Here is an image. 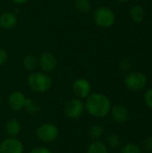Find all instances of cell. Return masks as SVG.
<instances>
[{
	"instance_id": "6da1fadb",
	"label": "cell",
	"mask_w": 152,
	"mask_h": 153,
	"mask_svg": "<svg viewBox=\"0 0 152 153\" xmlns=\"http://www.w3.org/2000/svg\"><path fill=\"white\" fill-rule=\"evenodd\" d=\"M85 109L95 117H105L111 110V101L108 96L103 93H90L86 98Z\"/></svg>"
},
{
	"instance_id": "7a4b0ae2",
	"label": "cell",
	"mask_w": 152,
	"mask_h": 153,
	"mask_svg": "<svg viewBox=\"0 0 152 153\" xmlns=\"http://www.w3.org/2000/svg\"><path fill=\"white\" fill-rule=\"evenodd\" d=\"M27 84L32 91L37 93H44L51 89L53 81L46 73L32 72L27 78Z\"/></svg>"
},
{
	"instance_id": "3957f363",
	"label": "cell",
	"mask_w": 152,
	"mask_h": 153,
	"mask_svg": "<svg viewBox=\"0 0 152 153\" xmlns=\"http://www.w3.org/2000/svg\"><path fill=\"white\" fill-rule=\"evenodd\" d=\"M93 21L100 28H110L116 21V15L112 9L108 6H99L93 13Z\"/></svg>"
},
{
	"instance_id": "277c9868",
	"label": "cell",
	"mask_w": 152,
	"mask_h": 153,
	"mask_svg": "<svg viewBox=\"0 0 152 153\" xmlns=\"http://www.w3.org/2000/svg\"><path fill=\"white\" fill-rule=\"evenodd\" d=\"M124 82L128 90L132 91H140L146 87L148 78L143 73L139 71L128 72L125 76Z\"/></svg>"
},
{
	"instance_id": "5b68a950",
	"label": "cell",
	"mask_w": 152,
	"mask_h": 153,
	"mask_svg": "<svg viewBox=\"0 0 152 153\" xmlns=\"http://www.w3.org/2000/svg\"><path fill=\"white\" fill-rule=\"evenodd\" d=\"M59 135L58 127L52 123H44L36 130V136L43 143H53Z\"/></svg>"
},
{
	"instance_id": "8992f818",
	"label": "cell",
	"mask_w": 152,
	"mask_h": 153,
	"mask_svg": "<svg viewBox=\"0 0 152 153\" xmlns=\"http://www.w3.org/2000/svg\"><path fill=\"white\" fill-rule=\"evenodd\" d=\"M65 114L71 119H77L82 116L85 111V104L78 99H71L68 100L64 108Z\"/></svg>"
},
{
	"instance_id": "52a82bcc",
	"label": "cell",
	"mask_w": 152,
	"mask_h": 153,
	"mask_svg": "<svg viewBox=\"0 0 152 153\" xmlns=\"http://www.w3.org/2000/svg\"><path fill=\"white\" fill-rule=\"evenodd\" d=\"M38 65L43 73L49 74L56 68L57 59L53 53L49 51H44L38 58Z\"/></svg>"
},
{
	"instance_id": "ba28073f",
	"label": "cell",
	"mask_w": 152,
	"mask_h": 153,
	"mask_svg": "<svg viewBox=\"0 0 152 153\" xmlns=\"http://www.w3.org/2000/svg\"><path fill=\"white\" fill-rule=\"evenodd\" d=\"M22 143L16 137L4 139L0 143V153H23Z\"/></svg>"
},
{
	"instance_id": "9c48e42d",
	"label": "cell",
	"mask_w": 152,
	"mask_h": 153,
	"mask_svg": "<svg viewBox=\"0 0 152 153\" xmlns=\"http://www.w3.org/2000/svg\"><path fill=\"white\" fill-rule=\"evenodd\" d=\"M73 91L79 99H86L91 92V84L87 79L79 78L73 82Z\"/></svg>"
},
{
	"instance_id": "30bf717a",
	"label": "cell",
	"mask_w": 152,
	"mask_h": 153,
	"mask_svg": "<svg viewBox=\"0 0 152 153\" xmlns=\"http://www.w3.org/2000/svg\"><path fill=\"white\" fill-rule=\"evenodd\" d=\"M25 100H26L25 95L20 91H13L9 95L8 100H7V103H8L9 108L13 111L19 112L22 108H24Z\"/></svg>"
},
{
	"instance_id": "8fae6325",
	"label": "cell",
	"mask_w": 152,
	"mask_h": 153,
	"mask_svg": "<svg viewBox=\"0 0 152 153\" xmlns=\"http://www.w3.org/2000/svg\"><path fill=\"white\" fill-rule=\"evenodd\" d=\"M16 13L12 12H4L0 14V28L4 30H11L17 25Z\"/></svg>"
},
{
	"instance_id": "7c38bea8",
	"label": "cell",
	"mask_w": 152,
	"mask_h": 153,
	"mask_svg": "<svg viewBox=\"0 0 152 153\" xmlns=\"http://www.w3.org/2000/svg\"><path fill=\"white\" fill-rule=\"evenodd\" d=\"M112 118L117 123H125L129 119V111L124 105H116L111 108Z\"/></svg>"
},
{
	"instance_id": "4fadbf2b",
	"label": "cell",
	"mask_w": 152,
	"mask_h": 153,
	"mask_svg": "<svg viewBox=\"0 0 152 153\" xmlns=\"http://www.w3.org/2000/svg\"><path fill=\"white\" fill-rule=\"evenodd\" d=\"M5 131L11 137H16L22 131V125L17 119L11 118L5 123Z\"/></svg>"
},
{
	"instance_id": "5bb4252c",
	"label": "cell",
	"mask_w": 152,
	"mask_h": 153,
	"mask_svg": "<svg viewBox=\"0 0 152 153\" xmlns=\"http://www.w3.org/2000/svg\"><path fill=\"white\" fill-rule=\"evenodd\" d=\"M129 14H130L131 20L134 23H141L144 20L145 12H144L143 7L141 4H135L131 8Z\"/></svg>"
},
{
	"instance_id": "9a60e30c",
	"label": "cell",
	"mask_w": 152,
	"mask_h": 153,
	"mask_svg": "<svg viewBox=\"0 0 152 153\" xmlns=\"http://www.w3.org/2000/svg\"><path fill=\"white\" fill-rule=\"evenodd\" d=\"M22 65L25 70L29 72H34L38 66V58L32 53H28L22 59Z\"/></svg>"
},
{
	"instance_id": "2e32d148",
	"label": "cell",
	"mask_w": 152,
	"mask_h": 153,
	"mask_svg": "<svg viewBox=\"0 0 152 153\" xmlns=\"http://www.w3.org/2000/svg\"><path fill=\"white\" fill-rule=\"evenodd\" d=\"M87 153H108V148L104 143L95 140L88 146Z\"/></svg>"
},
{
	"instance_id": "e0dca14e",
	"label": "cell",
	"mask_w": 152,
	"mask_h": 153,
	"mask_svg": "<svg viewBox=\"0 0 152 153\" xmlns=\"http://www.w3.org/2000/svg\"><path fill=\"white\" fill-rule=\"evenodd\" d=\"M73 5L75 9L82 13H88L91 10V4L90 0H74Z\"/></svg>"
},
{
	"instance_id": "ac0fdd59",
	"label": "cell",
	"mask_w": 152,
	"mask_h": 153,
	"mask_svg": "<svg viewBox=\"0 0 152 153\" xmlns=\"http://www.w3.org/2000/svg\"><path fill=\"white\" fill-rule=\"evenodd\" d=\"M104 133H105V129H104L103 126H101L99 124H96L90 127V129L89 131V135L91 140L95 141V140H99V138H101L102 135L104 134Z\"/></svg>"
},
{
	"instance_id": "d6986e66",
	"label": "cell",
	"mask_w": 152,
	"mask_h": 153,
	"mask_svg": "<svg viewBox=\"0 0 152 153\" xmlns=\"http://www.w3.org/2000/svg\"><path fill=\"white\" fill-rule=\"evenodd\" d=\"M24 108L26 109V111L29 114H31V115L37 114L40 111L39 105L38 103H36L32 99H30V98H26Z\"/></svg>"
},
{
	"instance_id": "ffe728a7",
	"label": "cell",
	"mask_w": 152,
	"mask_h": 153,
	"mask_svg": "<svg viewBox=\"0 0 152 153\" xmlns=\"http://www.w3.org/2000/svg\"><path fill=\"white\" fill-rule=\"evenodd\" d=\"M121 143H122L121 138L116 134H112L108 138V147L111 149L119 148L121 146Z\"/></svg>"
},
{
	"instance_id": "44dd1931",
	"label": "cell",
	"mask_w": 152,
	"mask_h": 153,
	"mask_svg": "<svg viewBox=\"0 0 152 153\" xmlns=\"http://www.w3.org/2000/svg\"><path fill=\"white\" fill-rule=\"evenodd\" d=\"M121 153H142V151L136 143H128L122 148Z\"/></svg>"
},
{
	"instance_id": "7402d4cb",
	"label": "cell",
	"mask_w": 152,
	"mask_h": 153,
	"mask_svg": "<svg viewBox=\"0 0 152 153\" xmlns=\"http://www.w3.org/2000/svg\"><path fill=\"white\" fill-rule=\"evenodd\" d=\"M132 67H133L132 62L129 59H127V58H125V59L121 60L120 63H119V68H120V70L122 72H125V73L127 72L128 73V72L131 71Z\"/></svg>"
},
{
	"instance_id": "603a6c76",
	"label": "cell",
	"mask_w": 152,
	"mask_h": 153,
	"mask_svg": "<svg viewBox=\"0 0 152 153\" xmlns=\"http://www.w3.org/2000/svg\"><path fill=\"white\" fill-rule=\"evenodd\" d=\"M144 102L146 106L152 110V87L146 91L144 94Z\"/></svg>"
},
{
	"instance_id": "cb8c5ba5",
	"label": "cell",
	"mask_w": 152,
	"mask_h": 153,
	"mask_svg": "<svg viewBox=\"0 0 152 153\" xmlns=\"http://www.w3.org/2000/svg\"><path fill=\"white\" fill-rule=\"evenodd\" d=\"M8 60V54L6 50L3 48H0V66L4 65Z\"/></svg>"
},
{
	"instance_id": "d4e9b609",
	"label": "cell",
	"mask_w": 152,
	"mask_h": 153,
	"mask_svg": "<svg viewBox=\"0 0 152 153\" xmlns=\"http://www.w3.org/2000/svg\"><path fill=\"white\" fill-rule=\"evenodd\" d=\"M143 148L147 152H152V136L145 138L143 142Z\"/></svg>"
},
{
	"instance_id": "484cf974",
	"label": "cell",
	"mask_w": 152,
	"mask_h": 153,
	"mask_svg": "<svg viewBox=\"0 0 152 153\" xmlns=\"http://www.w3.org/2000/svg\"><path fill=\"white\" fill-rule=\"evenodd\" d=\"M30 153H52V152L46 147H35L30 152Z\"/></svg>"
},
{
	"instance_id": "4316f807",
	"label": "cell",
	"mask_w": 152,
	"mask_h": 153,
	"mask_svg": "<svg viewBox=\"0 0 152 153\" xmlns=\"http://www.w3.org/2000/svg\"><path fill=\"white\" fill-rule=\"evenodd\" d=\"M12 1L16 4H23L27 3L29 0H12Z\"/></svg>"
},
{
	"instance_id": "83f0119b",
	"label": "cell",
	"mask_w": 152,
	"mask_h": 153,
	"mask_svg": "<svg viewBox=\"0 0 152 153\" xmlns=\"http://www.w3.org/2000/svg\"><path fill=\"white\" fill-rule=\"evenodd\" d=\"M115 1L119 2V3H125V2H127V1H129V0H115Z\"/></svg>"
},
{
	"instance_id": "f1b7e54d",
	"label": "cell",
	"mask_w": 152,
	"mask_h": 153,
	"mask_svg": "<svg viewBox=\"0 0 152 153\" xmlns=\"http://www.w3.org/2000/svg\"><path fill=\"white\" fill-rule=\"evenodd\" d=\"M1 102H2V100H1V97H0V105H1Z\"/></svg>"
},
{
	"instance_id": "f546056e",
	"label": "cell",
	"mask_w": 152,
	"mask_h": 153,
	"mask_svg": "<svg viewBox=\"0 0 152 153\" xmlns=\"http://www.w3.org/2000/svg\"><path fill=\"white\" fill-rule=\"evenodd\" d=\"M151 153H152V152H151Z\"/></svg>"
}]
</instances>
